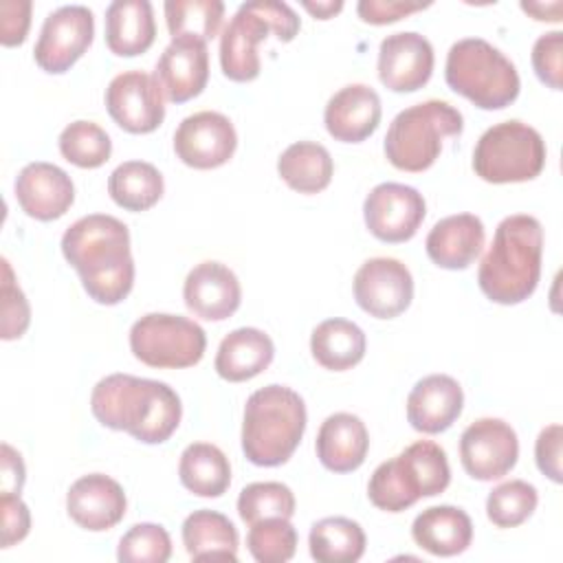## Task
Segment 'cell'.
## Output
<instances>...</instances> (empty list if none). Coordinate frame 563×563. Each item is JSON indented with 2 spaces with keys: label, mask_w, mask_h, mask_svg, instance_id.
Returning <instances> with one entry per match:
<instances>
[{
  "label": "cell",
  "mask_w": 563,
  "mask_h": 563,
  "mask_svg": "<svg viewBox=\"0 0 563 563\" xmlns=\"http://www.w3.org/2000/svg\"><path fill=\"white\" fill-rule=\"evenodd\" d=\"M277 174L299 194H319L330 185L334 163L321 143L297 141L279 154Z\"/></svg>",
  "instance_id": "4dcf8cb0"
},
{
  "label": "cell",
  "mask_w": 563,
  "mask_h": 563,
  "mask_svg": "<svg viewBox=\"0 0 563 563\" xmlns=\"http://www.w3.org/2000/svg\"><path fill=\"white\" fill-rule=\"evenodd\" d=\"M519 457L515 429L499 418H479L460 435V462L466 475L493 482L508 475Z\"/></svg>",
  "instance_id": "7c38bea8"
},
{
  "label": "cell",
  "mask_w": 563,
  "mask_h": 563,
  "mask_svg": "<svg viewBox=\"0 0 563 563\" xmlns=\"http://www.w3.org/2000/svg\"><path fill=\"white\" fill-rule=\"evenodd\" d=\"M246 545L257 563H286L297 550V530L290 519L268 517L249 528Z\"/></svg>",
  "instance_id": "f35d334b"
},
{
  "label": "cell",
  "mask_w": 563,
  "mask_h": 563,
  "mask_svg": "<svg viewBox=\"0 0 563 563\" xmlns=\"http://www.w3.org/2000/svg\"><path fill=\"white\" fill-rule=\"evenodd\" d=\"M433 73V46L416 31L387 35L378 46V79L394 92L420 90Z\"/></svg>",
  "instance_id": "e0dca14e"
},
{
  "label": "cell",
  "mask_w": 563,
  "mask_h": 563,
  "mask_svg": "<svg viewBox=\"0 0 563 563\" xmlns=\"http://www.w3.org/2000/svg\"><path fill=\"white\" fill-rule=\"evenodd\" d=\"M534 460L543 475L552 482H561V424H550L541 429L534 444Z\"/></svg>",
  "instance_id": "bcb514c9"
},
{
  "label": "cell",
  "mask_w": 563,
  "mask_h": 563,
  "mask_svg": "<svg viewBox=\"0 0 563 563\" xmlns=\"http://www.w3.org/2000/svg\"><path fill=\"white\" fill-rule=\"evenodd\" d=\"M484 222L473 213H455L438 220L427 235L429 260L446 271L468 268L484 249Z\"/></svg>",
  "instance_id": "cb8c5ba5"
},
{
  "label": "cell",
  "mask_w": 563,
  "mask_h": 563,
  "mask_svg": "<svg viewBox=\"0 0 563 563\" xmlns=\"http://www.w3.org/2000/svg\"><path fill=\"white\" fill-rule=\"evenodd\" d=\"M545 154V143L532 125L515 119L501 121L477 139L473 169L493 185L526 183L543 172Z\"/></svg>",
  "instance_id": "9c48e42d"
},
{
  "label": "cell",
  "mask_w": 563,
  "mask_h": 563,
  "mask_svg": "<svg viewBox=\"0 0 563 563\" xmlns=\"http://www.w3.org/2000/svg\"><path fill=\"white\" fill-rule=\"evenodd\" d=\"M301 7L312 13L317 20H330L332 15H336L341 9H343V2L341 0H321V2H310V0H303Z\"/></svg>",
  "instance_id": "c3c4849f"
},
{
  "label": "cell",
  "mask_w": 563,
  "mask_h": 563,
  "mask_svg": "<svg viewBox=\"0 0 563 563\" xmlns=\"http://www.w3.org/2000/svg\"><path fill=\"white\" fill-rule=\"evenodd\" d=\"M2 325H0V336L4 341L20 339L29 323H31V306L22 292V288L15 282V275L11 271V264L7 257H2Z\"/></svg>",
  "instance_id": "60d3db41"
},
{
  "label": "cell",
  "mask_w": 563,
  "mask_h": 563,
  "mask_svg": "<svg viewBox=\"0 0 563 563\" xmlns=\"http://www.w3.org/2000/svg\"><path fill=\"white\" fill-rule=\"evenodd\" d=\"M0 493H13L20 495L22 486H24V462L22 455L7 442H2L0 446Z\"/></svg>",
  "instance_id": "7dc6e473"
},
{
  "label": "cell",
  "mask_w": 563,
  "mask_h": 563,
  "mask_svg": "<svg viewBox=\"0 0 563 563\" xmlns=\"http://www.w3.org/2000/svg\"><path fill=\"white\" fill-rule=\"evenodd\" d=\"M62 253L79 273L90 299L101 306L121 303L134 286V260L128 227L106 213L73 222L62 235Z\"/></svg>",
  "instance_id": "6da1fadb"
},
{
  "label": "cell",
  "mask_w": 563,
  "mask_h": 563,
  "mask_svg": "<svg viewBox=\"0 0 563 563\" xmlns=\"http://www.w3.org/2000/svg\"><path fill=\"white\" fill-rule=\"evenodd\" d=\"M95 18L84 4H64L44 18L33 48L35 64L51 75L66 73L92 44Z\"/></svg>",
  "instance_id": "8fae6325"
},
{
  "label": "cell",
  "mask_w": 563,
  "mask_h": 563,
  "mask_svg": "<svg viewBox=\"0 0 563 563\" xmlns=\"http://www.w3.org/2000/svg\"><path fill=\"white\" fill-rule=\"evenodd\" d=\"M178 477L198 497H220L231 484V464L216 444L191 442L180 453Z\"/></svg>",
  "instance_id": "1f68e13d"
},
{
  "label": "cell",
  "mask_w": 563,
  "mask_h": 563,
  "mask_svg": "<svg viewBox=\"0 0 563 563\" xmlns=\"http://www.w3.org/2000/svg\"><path fill=\"white\" fill-rule=\"evenodd\" d=\"M31 0L0 2V42L2 46H20L31 26Z\"/></svg>",
  "instance_id": "ee69618b"
},
{
  "label": "cell",
  "mask_w": 563,
  "mask_h": 563,
  "mask_svg": "<svg viewBox=\"0 0 563 563\" xmlns=\"http://www.w3.org/2000/svg\"><path fill=\"white\" fill-rule=\"evenodd\" d=\"M303 398L286 385H266L244 405L242 451L255 466H279L299 446L306 431Z\"/></svg>",
  "instance_id": "277c9868"
},
{
  "label": "cell",
  "mask_w": 563,
  "mask_h": 563,
  "mask_svg": "<svg viewBox=\"0 0 563 563\" xmlns=\"http://www.w3.org/2000/svg\"><path fill=\"white\" fill-rule=\"evenodd\" d=\"M235 147L238 134L231 119L213 110L185 117L174 132L176 156L194 169H216L229 163Z\"/></svg>",
  "instance_id": "2e32d148"
},
{
  "label": "cell",
  "mask_w": 563,
  "mask_h": 563,
  "mask_svg": "<svg viewBox=\"0 0 563 563\" xmlns=\"http://www.w3.org/2000/svg\"><path fill=\"white\" fill-rule=\"evenodd\" d=\"M106 110L130 134H150L165 119V95L154 75L128 70L106 88Z\"/></svg>",
  "instance_id": "4fadbf2b"
},
{
  "label": "cell",
  "mask_w": 563,
  "mask_h": 563,
  "mask_svg": "<svg viewBox=\"0 0 563 563\" xmlns=\"http://www.w3.org/2000/svg\"><path fill=\"white\" fill-rule=\"evenodd\" d=\"M365 332L347 319H325L310 336V352L314 361L330 372H345L358 365L365 356Z\"/></svg>",
  "instance_id": "f546056e"
},
{
  "label": "cell",
  "mask_w": 563,
  "mask_h": 563,
  "mask_svg": "<svg viewBox=\"0 0 563 563\" xmlns=\"http://www.w3.org/2000/svg\"><path fill=\"white\" fill-rule=\"evenodd\" d=\"M380 114L378 92L365 84H350L328 99L323 123L334 141L361 143L376 132Z\"/></svg>",
  "instance_id": "7402d4cb"
},
{
  "label": "cell",
  "mask_w": 563,
  "mask_h": 563,
  "mask_svg": "<svg viewBox=\"0 0 563 563\" xmlns=\"http://www.w3.org/2000/svg\"><path fill=\"white\" fill-rule=\"evenodd\" d=\"M238 515L253 526L268 517L290 519L295 515V495L282 482H253L240 490Z\"/></svg>",
  "instance_id": "8d00e7d4"
},
{
  "label": "cell",
  "mask_w": 563,
  "mask_h": 563,
  "mask_svg": "<svg viewBox=\"0 0 563 563\" xmlns=\"http://www.w3.org/2000/svg\"><path fill=\"white\" fill-rule=\"evenodd\" d=\"M15 198L29 218L48 222L62 218L70 209L75 185L62 167L35 161L20 169L15 178Z\"/></svg>",
  "instance_id": "ffe728a7"
},
{
  "label": "cell",
  "mask_w": 563,
  "mask_h": 563,
  "mask_svg": "<svg viewBox=\"0 0 563 563\" xmlns=\"http://www.w3.org/2000/svg\"><path fill=\"white\" fill-rule=\"evenodd\" d=\"M163 9L172 37L191 35L207 42L218 35L224 18L220 0H169Z\"/></svg>",
  "instance_id": "e575fe53"
},
{
  "label": "cell",
  "mask_w": 563,
  "mask_h": 563,
  "mask_svg": "<svg viewBox=\"0 0 563 563\" xmlns=\"http://www.w3.org/2000/svg\"><path fill=\"white\" fill-rule=\"evenodd\" d=\"M59 152L68 163L81 169H95L110 158L112 141L101 125L79 119L62 130Z\"/></svg>",
  "instance_id": "d590c367"
},
{
  "label": "cell",
  "mask_w": 563,
  "mask_h": 563,
  "mask_svg": "<svg viewBox=\"0 0 563 563\" xmlns=\"http://www.w3.org/2000/svg\"><path fill=\"white\" fill-rule=\"evenodd\" d=\"M299 18L277 0H251L238 7L220 35V68L231 81H253L262 70L260 42L275 33L279 42H290L299 33Z\"/></svg>",
  "instance_id": "8992f818"
},
{
  "label": "cell",
  "mask_w": 563,
  "mask_h": 563,
  "mask_svg": "<svg viewBox=\"0 0 563 563\" xmlns=\"http://www.w3.org/2000/svg\"><path fill=\"white\" fill-rule=\"evenodd\" d=\"M537 488L523 479H510L495 486L486 497V517L497 528L521 526L537 508Z\"/></svg>",
  "instance_id": "74e56055"
},
{
  "label": "cell",
  "mask_w": 563,
  "mask_h": 563,
  "mask_svg": "<svg viewBox=\"0 0 563 563\" xmlns=\"http://www.w3.org/2000/svg\"><path fill=\"white\" fill-rule=\"evenodd\" d=\"M521 9H523L526 13H530V15H532L534 20H539V22H559V20H561V15L550 13L543 2H521Z\"/></svg>",
  "instance_id": "681fc988"
},
{
  "label": "cell",
  "mask_w": 563,
  "mask_h": 563,
  "mask_svg": "<svg viewBox=\"0 0 563 563\" xmlns=\"http://www.w3.org/2000/svg\"><path fill=\"white\" fill-rule=\"evenodd\" d=\"M431 7V2H409V0H361L356 13L367 24H391L416 11Z\"/></svg>",
  "instance_id": "7bdbcfd3"
},
{
  "label": "cell",
  "mask_w": 563,
  "mask_h": 563,
  "mask_svg": "<svg viewBox=\"0 0 563 563\" xmlns=\"http://www.w3.org/2000/svg\"><path fill=\"white\" fill-rule=\"evenodd\" d=\"M125 508L128 499L123 486L103 473L79 477L66 493L68 517L90 532L114 528L125 517Z\"/></svg>",
  "instance_id": "d6986e66"
},
{
  "label": "cell",
  "mask_w": 563,
  "mask_h": 563,
  "mask_svg": "<svg viewBox=\"0 0 563 563\" xmlns=\"http://www.w3.org/2000/svg\"><path fill=\"white\" fill-rule=\"evenodd\" d=\"M154 77L172 103H185L198 97L209 79L207 42L191 35L172 37L156 62Z\"/></svg>",
  "instance_id": "ac0fdd59"
},
{
  "label": "cell",
  "mask_w": 563,
  "mask_h": 563,
  "mask_svg": "<svg viewBox=\"0 0 563 563\" xmlns=\"http://www.w3.org/2000/svg\"><path fill=\"white\" fill-rule=\"evenodd\" d=\"M444 79L453 92L482 110L510 106L521 86L515 64L482 37H464L449 48Z\"/></svg>",
  "instance_id": "52a82bcc"
},
{
  "label": "cell",
  "mask_w": 563,
  "mask_h": 563,
  "mask_svg": "<svg viewBox=\"0 0 563 563\" xmlns=\"http://www.w3.org/2000/svg\"><path fill=\"white\" fill-rule=\"evenodd\" d=\"M411 537L433 556H455L471 545L473 521L457 506H431L413 519Z\"/></svg>",
  "instance_id": "4316f807"
},
{
  "label": "cell",
  "mask_w": 563,
  "mask_h": 563,
  "mask_svg": "<svg viewBox=\"0 0 563 563\" xmlns=\"http://www.w3.org/2000/svg\"><path fill=\"white\" fill-rule=\"evenodd\" d=\"M0 510H2V548H11L22 541L31 530V512L29 506L13 493H0Z\"/></svg>",
  "instance_id": "f6af8a7d"
},
{
  "label": "cell",
  "mask_w": 563,
  "mask_h": 563,
  "mask_svg": "<svg viewBox=\"0 0 563 563\" xmlns=\"http://www.w3.org/2000/svg\"><path fill=\"white\" fill-rule=\"evenodd\" d=\"M363 216L365 227L376 240L398 244L416 235L427 216V205L416 187L380 183L367 194Z\"/></svg>",
  "instance_id": "5bb4252c"
},
{
  "label": "cell",
  "mask_w": 563,
  "mask_h": 563,
  "mask_svg": "<svg viewBox=\"0 0 563 563\" xmlns=\"http://www.w3.org/2000/svg\"><path fill=\"white\" fill-rule=\"evenodd\" d=\"M561 51H563L561 31H550L539 35L532 46V68L537 77L552 90H561V55H563Z\"/></svg>",
  "instance_id": "b9f144b4"
},
{
  "label": "cell",
  "mask_w": 563,
  "mask_h": 563,
  "mask_svg": "<svg viewBox=\"0 0 563 563\" xmlns=\"http://www.w3.org/2000/svg\"><path fill=\"white\" fill-rule=\"evenodd\" d=\"M308 548L317 563H354L365 552V532L347 517H325L312 523Z\"/></svg>",
  "instance_id": "d6a6232c"
},
{
  "label": "cell",
  "mask_w": 563,
  "mask_h": 563,
  "mask_svg": "<svg viewBox=\"0 0 563 563\" xmlns=\"http://www.w3.org/2000/svg\"><path fill=\"white\" fill-rule=\"evenodd\" d=\"M275 356L271 336L260 328H238L229 332L216 352L213 367L229 383H244L262 374Z\"/></svg>",
  "instance_id": "484cf974"
},
{
  "label": "cell",
  "mask_w": 563,
  "mask_h": 563,
  "mask_svg": "<svg viewBox=\"0 0 563 563\" xmlns=\"http://www.w3.org/2000/svg\"><path fill=\"white\" fill-rule=\"evenodd\" d=\"M462 130L464 117L455 106L429 99L409 106L394 117L387 128L383 150L396 169L418 174L438 161L442 141L460 136Z\"/></svg>",
  "instance_id": "ba28073f"
},
{
  "label": "cell",
  "mask_w": 563,
  "mask_h": 563,
  "mask_svg": "<svg viewBox=\"0 0 563 563\" xmlns=\"http://www.w3.org/2000/svg\"><path fill=\"white\" fill-rule=\"evenodd\" d=\"M172 556L169 532L161 523H136L119 541L121 563H165Z\"/></svg>",
  "instance_id": "ab89813d"
},
{
  "label": "cell",
  "mask_w": 563,
  "mask_h": 563,
  "mask_svg": "<svg viewBox=\"0 0 563 563\" xmlns=\"http://www.w3.org/2000/svg\"><path fill=\"white\" fill-rule=\"evenodd\" d=\"M361 310L376 319H394L413 299V277L396 257H372L361 264L352 282Z\"/></svg>",
  "instance_id": "9a60e30c"
},
{
  "label": "cell",
  "mask_w": 563,
  "mask_h": 563,
  "mask_svg": "<svg viewBox=\"0 0 563 563\" xmlns=\"http://www.w3.org/2000/svg\"><path fill=\"white\" fill-rule=\"evenodd\" d=\"M464 391L449 374L420 378L407 396V420L420 433H442L462 413Z\"/></svg>",
  "instance_id": "603a6c76"
},
{
  "label": "cell",
  "mask_w": 563,
  "mask_h": 563,
  "mask_svg": "<svg viewBox=\"0 0 563 563\" xmlns=\"http://www.w3.org/2000/svg\"><path fill=\"white\" fill-rule=\"evenodd\" d=\"M156 40L154 11L147 0H114L106 9V44L119 57L145 53Z\"/></svg>",
  "instance_id": "83f0119b"
},
{
  "label": "cell",
  "mask_w": 563,
  "mask_h": 563,
  "mask_svg": "<svg viewBox=\"0 0 563 563\" xmlns=\"http://www.w3.org/2000/svg\"><path fill=\"white\" fill-rule=\"evenodd\" d=\"M90 411L108 429L125 431L143 444H163L178 429L183 405L163 380L110 374L95 385Z\"/></svg>",
  "instance_id": "7a4b0ae2"
},
{
  "label": "cell",
  "mask_w": 563,
  "mask_h": 563,
  "mask_svg": "<svg viewBox=\"0 0 563 563\" xmlns=\"http://www.w3.org/2000/svg\"><path fill=\"white\" fill-rule=\"evenodd\" d=\"M317 457L332 473L356 471L367 455L369 433L365 422L347 411L328 416L317 433Z\"/></svg>",
  "instance_id": "d4e9b609"
},
{
  "label": "cell",
  "mask_w": 563,
  "mask_h": 563,
  "mask_svg": "<svg viewBox=\"0 0 563 563\" xmlns=\"http://www.w3.org/2000/svg\"><path fill=\"white\" fill-rule=\"evenodd\" d=\"M183 299L196 317L205 321H224L240 308L242 288L229 266L207 260L187 273Z\"/></svg>",
  "instance_id": "44dd1931"
},
{
  "label": "cell",
  "mask_w": 563,
  "mask_h": 563,
  "mask_svg": "<svg viewBox=\"0 0 563 563\" xmlns=\"http://www.w3.org/2000/svg\"><path fill=\"white\" fill-rule=\"evenodd\" d=\"M543 227L534 216H506L493 235L477 271L479 290L495 303L526 301L541 277Z\"/></svg>",
  "instance_id": "3957f363"
},
{
  "label": "cell",
  "mask_w": 563,
  "mask_h": 563,
  "mask_svg": "<svg viewBox=\"0 0 563 563\" xmlns=\"http://www.w3.org/2000/svg\"><path fill=\"white\" fill-rule=\"evenodd\" d=\"M449 482L451 468L444 449L431 440H418L374 468L367 497L380 510L402 512L422 497L444 493Z\"/></svg>",
  "instance_id": "5b68a950"
},
{
  "label": "cell",
  "mask_w": 563,
  "mask_h": 563,
  "mask_svg": "<svg viewBox=\"0 0 563 563\" xmlns=\"http://www.w3.org/2000/svg\"><path fill=\"white\" fill-rule=\"evenodd\" d=\"M161 172L145 161H125L108 178L110 198L125 211H147L163 196Z\"/></svg>",
  "instance_id": "836d02e7"
},
{
  "label": "cell",
  "mask_w": 563,
  "mask_h": 563,
  "mask_svg": "<svg viewBox=\"0 0 563 563\" xmlns=\"http://www.w3.org/2000/svg\"><path fill=\"white\" fill-rule=\"evenodd\" d=\"M183 545L194 561H238L240 537L229 517L216 510H194L183 521Z\"/></svg>",
  "instance_id": "f1b7e54d"
},
{
  "label": "cell",
  "mask_w": 563,
  "mask_h": 563,
  "mask_svg": "<svg viewBox=\"0 0 563 563\" xmlns=\"http://www.w3.org/2000/svg\"><path fill=\"white\" fill-rule=\"evenodd\" d=\"M205 347V330L183 314L150 312L136 319L130 328V350L147 367H191L200 363Z\"/></svg>",
  "instance_id": "30bf717a"
}]
</instances>
